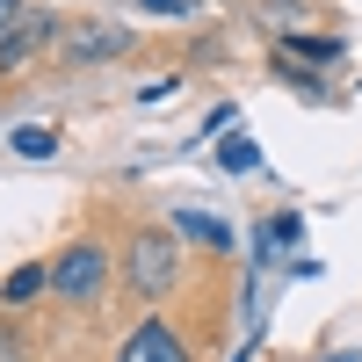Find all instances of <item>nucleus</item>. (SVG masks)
<instances>
[{"label":"nucleus","mask_w":362,"mask_h":362,"mask_svg":"<svg viewBox=\"0 0 362 362\" xmlns=\"http://www.w3.org/2000/svg\"><path fill=\"white\" fill-rule=\"evenodd\" d=\"M297 239H305V218H268L254 232V261H276L283 247H297Z\"/></svg>","instance_id":"7"},{"label":"nucleus","mask_w":362,"mask_h":362,"mask_svg":"<svg viewBox=\"0 0 362 362\" xmlns=\"http://www.w3.org/2000/svg\"><path fill=\"white\" fill-rule=\"evenodd\" d=\"M44 37H58V22H51V15H29V8H22V22L8 29V37H0V66H15V58H29V51H37Z\"/></svg>","instance_id":"6"},{"label":"nucleus","mask_w":362,"mask_h":362,"mask_svg":"<svg viewBox=\"0 0 362 362\" xmlns=\"http://www.w3.org/2000/svg\"><path fill=\"white\" fill-rule=\"evenodd\" d=\"M15 22H22V0H0V37H8Z\"/></svg>","instance_id":"13"},{"label":"nucleus","mask_w":362,"mask_h":362,"mask_svg":"<svg viewBox=\"0 0 362 362\" xmlns=\"http://www.w3.org/2000/svg\"><path fill=\"white\" fill-rule=\"evenodd\" d=\"M138 8H145V15H189L196 0H138Z\"/></svg>","instance_id":"12"},{"label":"nucleus","mask_w":362,"mask_h":362,"mask_svg":"<svg viewBox=\"0 0 362 362\" xmlns=\"http://www.w3.org/2000/svg\"><path fill=\"white\" fill-rule=\"evenodd\" d=\"M116 362H189V341H181L167 319H145V326H131V341L116 348Z\"/></svg>","instance_id":"4"},{"label":"nucleus","mask_w":362,"mask_h":362,"mask_svg":"<svg viewBox=\"0 0 362 362\" xmlns=\"http://www.w3.org/2000/svg\"><path fill=\"white\" fill-rule=\"evenodd\" d=\"M37 290H51V268L29 261V268H15V276H8V305H29Z\"/></svg>","instance_id":"9"},{"label":"nucleus","mask_w":362,"mask_h":362,"mask_svg":"<svg viewBox=\"0 0 362 362\" xmlns=\"http://www.w3.org/2000/svg\"><path fill=\"white\" fill-rule=\"evenodd\" d=\"M297 58H312V66H326V58H341L334 37H297Z\"/></svg>","instance_id":"11"},{"label":"nucleus","mask_w":362,"mask_h":362,"mask_svg":"<svg viewBox=\"0 0 362 362\" xmlns=\"http://www.w3.org/2000/svg\"><path fill=\"white\" fill-rule=\"evenodd\" d=\"M124 283L138 297H167L181 283V239L174 232H138L131 254H124Z\"/></svg>","instance_id":"1"},{"label":"nucleus","mask_w":362,"mask_h":362,"mask_svg":"<svg viewBox=\"0 0 362 362\" xmlns=\"http://www.w3.org/2000/svg\"><path fill=\"white\" fill-rule=\"evenodd\" d=\"M102 283H109V254L95 247V239H73V247L51 261V290L66 297V305H95Z\"/></svg>","instance_id":"2"},{"label":"nucleus","mask_w":362,"mask_h":362,"mask_svg":"<svg viewBox=\"0 0 362 362\" xmlns=\"http://www.w3.org/2000/svg\"><path fill=\"white\" fill-rule=\"evenodd\" d=\"M138 37L131 22H73L66 37H58V51H66V66H102V58H124Z\"/></svg>","instance_id":"3"},{"label":"nucleus","mask_w":362,"mask_h":362,"mask_svg":"<svg viewBox=\"0 0 362 362\" xmlns=\"http://www.w3.org/2000/svg\"><path fill=\"white\" fill-rule=\"evenodd\" d=\"M218 167H225V174H254V167H261V145H254L247 131H232V138H218Z\"/></svg>","instance_id":"8"},{"label":"nucleus","mask_w":362,"mask_h":362,"mask_svg":"<svg viewBox=\"0 0 362 362\" xmlns=\"http://www.w3.org/2000/svg\"><path fill=\"white\" fill-rule=\"evenodd\" d=\"M15 153H22V160H51V153H58V131L22 124V131H15Z\"/></svg>","instance_id":"10"},{"label":"nucleus","mask_w":362,"mask_h":362,"mask_svg":"<svg viewBox=\"0 0 362 362\" xmlns=\"http://www.w3.org/2000/svg\"><path fill=\"white\" fill-rule=\"evenodd\" d=\"M174 239H189V247H210V254H232V225L203 218V210H174Z\"/></svg>","instance_id":"5"}]
</instances>
